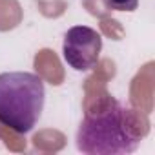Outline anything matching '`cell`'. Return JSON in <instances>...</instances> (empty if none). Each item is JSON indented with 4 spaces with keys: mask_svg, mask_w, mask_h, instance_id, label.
Listing matches in <instances>:
<instances>
[{
    "mask_svg": "<svg viewBox=\"0 0 155 155\" xmlns=\"http://www.w3.org/2000/svg\"><path fill=\"white\" fill-rule=\"evenodd\" d=\"M148 133V120L131 108L110 99L88 111L77 131V148L90 155H122L139 148Z\"/></svg>",
    "mask_w": 155,
    "mask_h": 155,
    "instance_id": "1",
    "label": "cell"
},
{
    "mask_svg": "<svg viewBox=\"0 0 155 155\" xmlns=\"http://www.w3.org/2000/svg\"><path fill=\"white\" fill-rule=\"evenodd\" d=\"M44 81L35 73H0V122L15 133H29L44 110Z\"/></svg>",
    "mask_w": 155,
    "mask_h": 155,
    "instance_id": "2",
    "label": "cell"
},
{
    "mask_svg": "<svg viewBox=\"0 0 155 155\" xmlns=\"http://www.w3.org/2000/svg\"><path fill=\"white\" fill-rule=\"evenodd\" d=\"M102 49V37L88 26H73L66 31L62 57L77 71H90L97 66Z\"/></svg>",
    "mask_w": 155,
    "mask_h": 155,
    "instance_id": "3",
    "label": "cell"
},
{
    "mask_svg": "<svg viewBox=\"0 0 155 155\" xmlns=\"http://www.w3.org/2000/svg\"><path fill=\"white\" fill-rule=\"evenodd\" d=\"M106 8L113 11H135L139 0H106Z\"/></svg>",
    "mask_w": 155,
    "mask_h": 155,
    "instance_id": "4",
    "label": "cell"
}]
</instances>
